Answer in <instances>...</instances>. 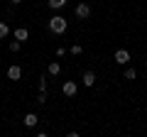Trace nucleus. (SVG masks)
<instances>
[{
	"instance_id": "nucleus-1",
	"label": "nucleus",
	"mask_w": 147,
	"mask_h": 137,
	"mask_svg": "<svg viewBox=\"0 0 147 137\" xmlns=\"http://www.w3.org/2000/svg\"><path fill=\"white\" fill-rule=\"evenodd\" d=\"M49 30H52L54 34H61V32L66 30V20H64L61 15H54L52 20H49Z\"/></svg>"
},
{
	"instance_id": "nucleus-2",
	"label": "nucleus",
	"mask_w": 147,
	"mask_h": 137,
	"mask_svg": "<svg viewBox=\"0 0 147 137\" xmlns=\"http://www.w3.org/2000/svg\"><path fill=\"white\" fill-rule=\"evenodd\" d=\"M88 15H91V7L86 5V3H79V5H76V17H79V20H86Z\"/></svg>"
},
{
	"instance_id": "nucleus-3",
	"label": "nucleus",
	"mask_w": 147,
	"mask_h": 137,
	"mask_svg": "<svg viewBox=\"0 0 147 137\" xmlns=\"http://www.w3.org/2000/svg\"><path fill=\"white\" fill-rule=\"evenodd\" d=\"M7 79H10V81L22 79V68L20 66H10V68H7Z\"/></svg>"
},
{
	"instance_id": "nucleus-4",
	"label": "nucleus",
	"mask_w": 147,
	"mask_h": 137,
	"mask_svg": "<svg viewBox=\"0 0 147 137\" xmlns=\"http://www.w3.org/2000/svg\"><path fill=\"white\" fill-rule=\"evenodd\" d=\"M61 91H64V95H76V91H79V86L74 83V81H66Z\"/></svg>"
},
{
	"instance_id": "nucleus-5",
	"label": "nucleus",
	"mask_w": 147,
	"mask_h": 137,
	"mask_svg": "<svg viewBox=\"0 0 147 137\" xmlns=\"http://www.w3.org/2000/svg\"><path fill=\"white\" fill-rule=\"evenodd\" d=\"M115 61L118 64H127V61H130V54H127L125 49H118V52H115Z\"/></svg>"
},
{
	"instance_id": "nucleus-6",
	"label": "nucleus",
	"mask_w": 147,
	"mask_h": 137,
	"mask_svg": "<svg viewBox=\"0 0 147 137\" xmlns=\"http://www.w3.org/2000/svg\"><path fill=\"white\" fill-rule=\"evenodd\" d=\"M22 122H25V127H34L37 122H39V118H37L34 113H27V115H25V120H22Z\"/></svg>"
},
{
	"instance_id": "nucleus-7",
	"label": "nucleus",
	"mask_w": 147,
	"mask_h": 137,
	"mask_svg": "<svg viewBox=\"0 0 147 137\" xmlns=\"http://www.w3.org/2000/svg\"><path fill=\"white\" fill-rule=\"evenodd\" d=\"M81 81H84V86H88V88H91V86L96 83V74H93V71H86V74H84V79H81Z\"/></svg>"
},
{
	"instance_id": "nucleus-8",
	"label": "nucleus",
	"mask_w": 147,
	"mask_h": 137,
	"mask_svg": "<svg viewBox=\"0 0 147 137\" xmlns=\"http://www.w3.org/2000/svg\"><path fill=\"white\" fill-rule=\"evenodd\" d=\"M27 37H30V32H27L25 27H20V30H15V39H17V42H25Z\"/></svg>"
},
{
	"instance_id": "nucleus-9",
	"label": "nucleus",
	"mask_w": 147,
	"mask_h": 137,
	"mask_svg": "<svg viewBox=\"0 0 147 137\" xmlns=\"http://www.w3.org/2000/svg\"><path fill=\"white\" fill-rule=\"evenodd\" d=\"M47 71H49V74H52V76H59V74H61V66H59L57 61H52V64H49V66H47Z\"/></svg>"
},
{
	"instance_id": "nucleus-10",
	"label": "nucleus",
	"mask_w": 147,
	"mask_h": 137,
	"mask_svg": "<svg viewBox=\"0 0 147 137\" xmlns=\"http://www.w3.org/2000/svg\"><path fill=\"white\" fill-rule=\"evenodd\" d=\"M47 5H49V7H52V10H61V7H64V5H66V0H49Z\"/></svg>"
},
{
	"instance_id": "nucleus-11",
	"label": "nucleus",
	"mask_w": 147,
	"mask_h": 137,
	"mask_svg": "<svg viewBox=\"0 0 147 137\" xmlns=\"http://www.w3.org/2000/svg\"><path fill=\"white\" fill-rule=\"evenodd\" d=\"M7 34H10V27H7L5 22H0V39H5Z\"/></svg>"
},
{
	"instance_id": "nucleus-12",
	"label": "nucleus",
	"mask_w": 147,
	"mask_h": 137,
	"mask_svg": "<svg viewBox=\"0 0 147 137\" xmlns=\"http://www.w3.org/2000/svg\"><path fill=\"white\" fill-rule=\"evenodd\" d=\"M125 79L135 81V79H137V71H135V68H127V71H125Z\"/></svg>"
},
{
	"instance_id": "nucleus-13",
	"label": "nucleus",
	"mask_w": 147,
	"mask_h": 137,
	"mask_svg": "<svg viewBox=\"0 0 147 137\" xmlns=\"http://www.w3.org/2000/svg\"><path fill=\"white\" fill-rule=\"evenodd\" d=\"M81 52H84V47H81V44H74V47H71V54H74V56H79Z\"/></svg>"
},
{
	"instance_id": "nucleus-14",
	"label": "nucleus",
	"mask_w": 147,
	"mask_h": 137,
	"mask_svg": "<svg viewBox=\"0 0 147 137\" xmlns=\"http://www.w3.org/2000/svg\"><path fill=\"white\" fill-rule=\"evenodd\" d=\"M37 103H39V105H42V103H47V93H44V91H39V95H37Z\"/></svg>"
},
{
	"instance_id": "nucleus-15",
	"label": "nucleus",
	"mask_w": 147,
	"mask_h": 137,
	"mask_svg": "<svg viewBox=\"0 0 147 137\" xmlns=\"http://www.w3.org/2000/svg\"><path fill=\"white\" fill-rule=\"evenodd\" d=\"M39 91H47V79L44 76H39Z\"/></svg>"
},
{
	"instance_id": "nucleus-16",
	"label": "nucleus",
	"mask_w": 147,
	"mask_h": 137,
	"mask_svg": "<svg viewBox=\"0 0 147 137\" xmlns=\"http://www.w3.org/2000/svg\"><path fill=\"white\" fill-rule=\"evenodd\" d=\"M20 49V42H10V52H17Z\"/></svg>"
},
{
	"instance_id": "nucleus-17",
	"label": "nucleus",
	"mask_w": 147,
	"mask_h": 137,
	"mask_svg": "<svg viewBox=\"0 0 147 137\" xmlns=\"http://www.w3.org/2000/svg\"><path fill=\"white\" fill-rule=\"evenodd\" d=\"M10 3H12V5H17V3H20V0H10Z\"/></svg>"
}]
</instances>
